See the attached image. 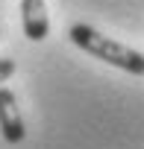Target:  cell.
<instances>
[{
    "label": "cell",
    "instance_id": "obj_4",
    "mask_svg": "<svg viewBox=\"0 0 144 149\" xmlns=\"http://www.w3.org/2000/svg\"><path fill=\"white\" fill-rule=\"evenodd\" d=\"M15 73V61L12 58H6V56H0V85H3L9 76Z\"/></svg>",
    "mask_w": 144,
    "mask_h": 149
},
{
    "label": "cell",
    "instance_id": "obj_1",
    "mask_svg": "<svg viewBox=\"0 0 144 149\" xmlns=\"http://www.w3.org/2000/svg\"><path fill=\"white\" fill-rule=\"evenodd\" d=\"M68 35L83 53H88V56H94V58H100V61H106L112 67H121V70L132 73V76H144V53H138V50L97 32L88 24H74Z\"/></svg>",
    "mask_w": 144,
    "mask_h": 149
},
{
    "label": "cell",
    "instance_id": "obj_2",
    "mask_svg": "<svg viewBox=\"0 0 144 149\" xmlns=\"http://www.w3.org/2000/svg\"><path fill=\"white\" fill-rule=\"evenodd\" d=\"M0 132L9 143H21L27 129H24V117L18 111V100L9 88L0 85Z\"/></svg>",
    "mask_w": 144,
    "mask_h": 149
},
{
    "label": "cell",
    "instance_id": "obj_3",
    "mask_svg": "<svg viewBox=\"0 0 144 149\" xmlns=\"http://www.w3.org/2000/svg\"><path fill=\"white\" fill-rule=\"evenodd\" d=\"M21 18H24V32L30 41H44L50 32V18H47V3L44 0H21Z\"/></svg>",
    "mask_w": 144,
    "mask_h": 149
}]
</instances>
